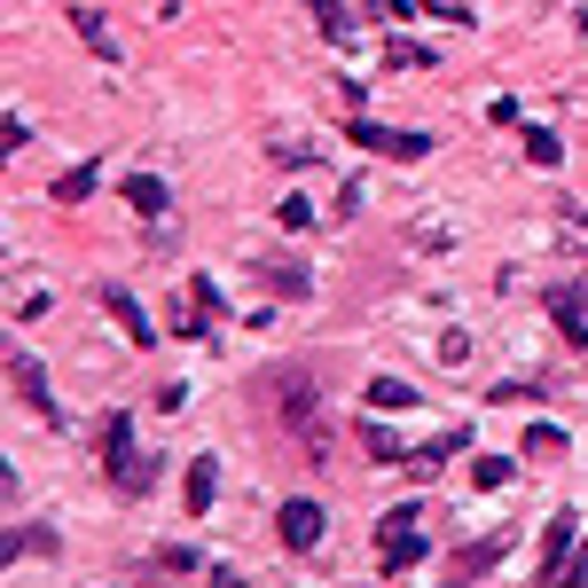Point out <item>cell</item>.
<instances>
[{
    "instance_id": "1",
    "label": "cell",
    "mask_w": 588,
    "mask_h": 588,
    "mask_svg": "<svg viewBox=\"0 0 588 588\" xmlns=\"http://www.w3.org/2000/svg\"><path fill=\"white\" fill-rule=\"evenodd\" d=\"M275 400H283V424L298 432L306 463H338V432L322 424V408H314V385H306V369H291V377L275 385Z\"/></svg>"
},
{
    "instance_id": "2",
    "label": "cell",
    "mask_w": 588,
    "mask_h": 588,
    "mask_svg": "<svg viewBox=\"0 0 588 588\" xmlns=\"http://www.w3.org/2000/svg\"><path fill=\"white\" fill-rule=\"evenodd\" d=\"M346 141H361V149H377V157H400V165H416V157H432V134H400V126H377V118H361V111H346Z\"/></svg>"
},
{
    "instance_id": "3",
    "label": "cell",
    "mask_w": 588,
    "mask_h": 588,
    "mask_svg": "<svg viewBox=\"0 0 588 588\" xmlns=\"http://www.w3.org/2000/svg\"><path fill=\"white\" fill-rule=\"evenodd\" d=\"M275 534H283V549H314V542H322V502L291 494V502H283V518H275Z\"/></svg>"
},
{
    "instance_id": "4",
    "label": "cell",
    "mask_w": 588,
    "mask_h": 588,
    "mask_svg": "<svg viewBox=\"0 0 588 588\" xmlns=\"http://www.w3.org/2000/svg\"><path fill=\"white\" fill-rule=\"evenodd\" d=\"M103 306H111V322L126 329V338H134V346H157V322L141 314V298H134L126 283H111V291H103Z\"/></svg>"
},
{
    "instance_id": "5",
    "label": "cell",
    "mask_w": 588,
    "mask_h": 588,
    "mask_svg": "<svg viewBox=\"0 0 588 588\" xmlns=\"http://www.w3.org/2000/svg\"><path fill=\"white\" fill-rule=\"evenodd\" d=\"M9 385H17V400H32L48 424H55V392H48V369H40L32 354H17V361H9Z\"/></svg>"
},
{
    "instance_id": "6",
    "label": "cell",
    "mask_w": 588,
    "mask_h": 588,
    "mask_svg": "<svg viewBox=\"0 0 588 588\" xmlns=\"http://www.w3.org/2000/svg\"><path fill=\"white\" fill-rule=\"evenodd\" d=\"M573 534H580V526H573V511H557V518H549V534H542V580H565V557L580 549Z\"/></svg>"
},
{
    "instance_id": "7",
    "label": "cell",
    "mask_w": 588,
    "mask_h": 588,
    "mask_svg": "<svg viewBox=\"0 0 588 588\" xmlns=\"http://www.w3.org/2000/svg\"><path fill=\"white\" fill-rule=\"evenodd\" d=\"M181 494H189V518H204V511H212V494H220V463H212V455H197V463H189V479H181Z\"/></svg>"
},
{
    "instance_id": "8",
    "label": "cell",
    "mask_w": 588,
    "mask_h": 588,
    "mask_svg": "<svg viewBox=\"0 0 588 588\" xmlns=\"http://www.w3.org/2000/svg\"><path fill=\"white\" fill-rule=\"evenodd\" d=\"M377 549H385V580H400V573L424 565V534H416V526H408V534H392V542H377Z\"/></svg>"
},
{
    "instance_id": "9",
    "label": "cell",
    "mask_w": 588,
    "mask_h": 588,
    "mask_svg": "<svg viewBox=\"0 0 588 588\" xmlns=\"http://www.w3.org/2000/svg\"><path fill=\"white\" fill-rule=\"evenodd\" d=\"M549 314L565 322V338H573V346L588 354V314H580V298H573V291H549Z\"/></svg>"
},
{
    "instance_id": "10",
    "label": "cell",
    "mask_w": 588,
    "mask_h": 588,
    "mask_svg": "<svg viewBox=\"0 0 588 588\" xmlns=\"http://www.w3.org/2000/svg\"><path fill=\"white\" fill-rule=\"evenodd\" d=\"M126 204H134L141 220H157V212H165V204H174V197H165V181H149V174H134V181H126Z\"/></svg>"
},
{
    "instance_id": "11",
    "label": "cell",
    "mask_w": 588,
    "mask_h": 588,
    "mask_svg": "<svg viewBox=\"0 0 588 588\" xmlns=\"http://www.w3.org/2000/svg\"><path fill=\"white\" fill-rule=\"evenodd\" d=\"M71 32H78V40H87L95 55H118V40H111V24H103L95 9H71Z\"/></svg>"
},
{
    "instance_id": "12",
    "label": "cell",
    "mask_w": 588,
    "mask_h": 588,
    "mask_svg": "<svg viewBox=\"0 0 588 588\" xmlns=\"http://www.w3.org/2000/svg\"><path fill=\"white\" fill-rule=\"evenodd\" d=\"M306 17H314V32H322V40H354V17L338 9V0H314Z\"/></svg>"
},
{
    "instance_id": "13",
    "label": "cell",
    "mask_w": 588,
    "mask_h": 588,
    "mask_svg": "<svg viewBox=\"0 0 588 588\" xmlns=\"http://www.w3.org/2000/svg\"><path fill=\"white\" fill-rule=\"evenodd\" d=\"M95 165H71V174H55V204H78V197H95Z\"/></svg>"
},
{
    "instance_id": "14",
    "label": "cell",
    "mask_w": 588,
    "mask_h": 588,
    "mask_svg": "<svg viewBox=\"0 0 588 588\" xmlns=\"http://www.w3.org/2000/svg\"><path fill=\"white\" fill-rule=\"evenodd\" d=\"M526 157H534V165H542V174H549V165L565 157V141H557L549 126H526Z\"/></svg>"
},
{
    "instance_id": "15",
    "label": "cell",
    "mask_w": 588,
    "mask_h": 588,
    "mask_svg": "<svg viewBox=\"0 0 588 588\" xmlns=\"http://www.w3.org/2000/svg\"><path fill=\"white\" fill-rule=\"evenodd\" d=\"M408 400H416V392H408L400 377H369V408H385V416H392V408H408Z\"/></svg>"
},
{
    "instance_id": "16",
    "label": "cell",
    "mask_w": 588,
    "mask_h": 588,
    "mask_svg": "<svg viewBox=\"0 0 588 588\" xmlns=\"http://www.w3.org/2000/svg\"><path fill=\"white\" fill-rule=\"evenodd\" d=\"M455 448H463V440H432V448H416V455H408V471H416V479H432V471H440Z\"/></svg>"
},
{
    "instance_id": "17",
    "label": "cell",
    "mask_w": 588,
    "mask_h": 588,
    "mask_svg": "<svg viewBox=\"0 0 588 588\" xmlns=\"http://www.w3.org/2000/svg\"><path fill=\"white\" fill-rule=\"evenodd\" d=\"M361 448H369V463H408V455H400V440H392L385 424H369V432H361Z\"/></svg>"
},
{
    "instance_id": "18",
    "label": "cell",
    "mask_w": 588,
    "mask_h": 588,
    "mask_svg": "<svg viewBox=\"0 0 588 588\" xmlns=\"http://www.w3.org/2000/svg\"><path fill=\"white\" fill-rule=\"evenodd\" d=\"M416 518H424V511H416V502H392V511L377 518V542H392V534H408Z\"/></svg>"
},
{
    "instance_id": "19",
    "label": "cell",
    "mask_w": 588,
    "mask_h": 588,
    "mask_svg": "<svg viewBox=\"0 0 588 588\" xmlns=\"http://www.w3.org/2000/svg\"><path fill=\"white\" fill-rule=\"evenodd\" d=\"M385 63H392V71H424V63H432V48H416V40H392V48H385Z\"/></svg>"
},
{
    "instance_id": "20",
    "label": "cell",
    "mask_w": 588,
    "mask_h": 588,
    "mask_svg": "<svg viewBox=\"0 0 588 588\" xmlns=\"http://www.w3.org/2000/svg\"><path fill=\"white\" fill-rule=\"evenodd\" d=\"M471 486H486V494L511 486V463H502V455H479V463H471Z\"/></svg>"
},
{
    "instance_id": "21",
    "label": "cell",
    "mask_w": 588,
    "mask_h": 588,
    "mask_svg": "<svg viewBox=\"0 0 588 588\" xmlns=\"http://www.w3.org/2000/svg\"><path fill=\"white\" fill-rule=\"evenodd\" d=\"M502 549H511V534H494V542H479V549H463V573H486Z\"/></svg>"
},
{
    "instance_id": "22",
    "label": "cell",
    "mask_w": 588,
    "mask_h": 588,
    "mask_svg": "<svg viewBox=\"0 0 588 588\" xmlns=\"http://www.w3.org/2000/svg\"><path fill=\"white\" fill-rule=\"evenodd\" d=\"M526 455H565V432H557V424H534V432H526Z\"/></svg>"
},
{
    "instance_id": "23",
    "label": "cell",
    "mask_w": 588,
    "mask_h": 588,
    "mask_svg": "<svg viewBox=\"0 0 588 588\" xmlns=\"http://www.w3.org/2000/svg\"><path fill=\"white\" fill-rule=\"evenodd\" d=\"M157 565H165V573H197V565H204V557H197V549H181V542H174V549H157Z\"/></svg>"
},
{
    "instance_id": "24",
    "label": "cell",
    "mask_w": 588,
    "mask_h": 588,
    "mask_svg": "<svg viewBox=\"0 0 588 588\" xmlns=\"http://www.w3.org/2000/svg\"><path fill=\"white\" fill-rule=\"evenodd\" d=\"M275 212H283V228H306V220H314V204H306V197H283Z\"/></svg>"
},
{
    "instance_id": "25",
    "label": "cell",
    "mask_w": 588,
    "mask_h": 588,
    "mask_svg": "<svg viewBox=\"0 0 588 588\" xmlns=\"http://www.w3.org/2000/svg\"><path fill=\"white\" fill-rule=\"evenodd\" d=\"M267 283H275L283 298H298V291H306V275H298V267H267Z\"/></svg>"
},
{
    "instance_id": "26",
    "label": "cell",
    "mask_w": 588,
    "mask_h": 588,
    "mask_svg": "<svg viewBox=\"0 0 588 588\" xmlns=\"http://www.w3.org/2000/svg\"><path fill=\"white\" fill-rule=\"evenodd\" d=\"M565 580H588V549H573V557H565Z\"/></svg>"
}]
</instances>
